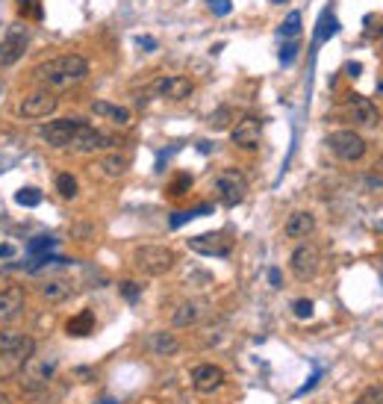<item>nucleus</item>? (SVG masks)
I'll use <instances>...</instances> for the list:
<instances>
[{
    "label": "nucleus",
    "instance_id": "23",
    "mask_svg": "<svg viewBox=\"0 0 383 404\" xmlns=\"http://www.w3.org/2000/svg\"><path fill=\"white\" fill-rule=\"evenodd\" d=\"M101 171L106 174V178H121V174H127V157H121V154H106L101 162Z\"/></svg>",
    "mask_w": 383,
    "mask_h": 404
},
{
    "label": "nucleus",
    "instance_id": "10",
    "mask_svg": "<svg viewBox=\"0 0 383 404\" xmlns=\"http://www.w3.org/2000/svg\"><path fill=\"white\" fill-rule=\"evenodd\" d=\"M189 248L195 254L204 257H227L233 251V236L225 231H213V233H197L189 239Z\"/></svg>",
    "mask_w": 383,
    "mask_h": 404
},
{
    "label": "nucleus",
    "instance_id": "34",
    "mask_svg": "<svg viewBox=\"0 0 383 404\" xmlns=\"http://www.w3.org/2000/svg\"><path fill=\"white\" fill-rule=\"evenodd\" d=\"M21 12H24V18H42L39 0H21Z\"/></svg>",
    "mask_w": 383,
    "mask_h": 404
},
{
    "label": "nucleus",
    "instance_id": "20",
    "mask_svg": "<svg viewBox=\"0 0 383 404\" xmlns=\"http://www.w3.org/2000/svg\"><path fill=\"white\" fill-rule=\"evenodd\" d=\"M92 112L97 118H106V121H113L115 127H127L130 124V109L127 107H118V104H109V100H95L92 104Z\"/></svg>",
    "mask_w": 383,
    "mask_h": 404
},
{
    "label": "nucleus",
    "instance_id": "38",
    "mask_svg": "<svg viewBox=\"0 0 383 404\" xmlns=\"http://www.w3.org/2000/svg\"><path fill=\"white\" fill-rule=\"evenodd\" d=\"M268 277H271V286H275V289H280V286H283V283H280V272H277V269H271V272H268Z\"/></svg>",
    "mask_w": 383,
    "mask_h": 404
},
{
    "label": "nucleus",
    "instance_id": "14",
    "mask_svg": "<svg viewBox=\"0 0 383 404\" xmlns=\"http://www.w3.org/2000/svg\"><path fill=\"white\" fill-rule=\"evenodd\" d=\"M113 145H118V139L106 136L101 130H95V127H89V124H83L77 139H74V145L68 150H74V154H95V150H106V148H113Z\"/></svg>",
    "mask_w": 383,
    "mask_h": 404
},
{
    "label": "nucleus",
    "instance_id": "17",
    "mask_svg": "<svg viewBox=\"0 0 383 404\" xmlns=\"http://www.w3.org/2000/svg\"><path fill=\"white\" fill-rule=\"evenodd\" d=\"M313 231H316V219H313V212H307V210H295L286 219V224H283V233L289 239H304Z\"/></svg>",
    "mask_w": 383,
    "mask_h": 404
},
{
    "label": "nucleus",
    "instance_id": "19",
    "mask_svg": "<svg viewBox=\"0 0 383 404\" xmlns=\"http://www.w3.org/2000/svg\"><path fill=\"white\" fill-rule=\"evenodd\" d=\"M147 348H151V355H156V357H174L180 351V339L171 331H156V334L147 336Z\"/></svg>",
    "mask_w": 383,
    "mask_h": 404
},
{
    "label": "nucleus",
    "instance_id": "8",
    "mask_svg": "<svg viewBox=\"0 0 383 404\" xmlns=\"http://www.w3.org/2000/svg\"><path fill=\"white\" fill-rule=\"evenodd\" d=\"M56 107H59L56 92H51V89H35V92H30L27 98L21 100L18 116H21L24 121L47 118V116H54V112H56Z\"/></svg>",
    "mask_w": 383,
    "mask_h": 404
},
{
    "label": "nucleus",
    "instance_id": "12",
    "mask_svg": "<svg viewBox=\"0 0 383 404\" xmlns=\"http://www.w3.org/2000/svg\"><path fill=\"white\" fill-rule=\"evenodd\" d=\"M192 387H195V393H201V396H213L215 389L225 387V369L215 366V363L195 366L192 369Z\"/></svg>",
    "mask_w": 383,
    "mask_h": 404
},
{
    "label": "nucleus",
    "instance_id": "44",
    "mask_svg": "<svg viewBox=\"0 0 383 404\" xmlns=\"http://www.w3.org/2000/svg\"><path fill=\"white\" fill-rule=\"evenodd\" d=\"M97 404H115V401H113V398H106V401H97Z\"/></svg>",
    "mask_w": 383,
    "mask_h": 404
},
{
    "label": "nucleus",
    "instance_id": "1",
    "mask_svg": "<svg viewBox=\"0 0 383 404\" xmlns=\"http://www.w3.org/2000/svg\"><path fill=\"white\" fill-rule=\"evenodd\" d=\"M33 77L39 80L44 89L51 92H63L71 89V86L83 83L89 77V59L80 56V54H65V56H54V59H44L35 65Z\"/></svg>",
    "mask_w": 383,
    "mask_h": 404
},
{
    "label": "nucleus",
    "instance_id": "40",
    "mask_svg": "<svg viewBox=\"0 0 383 404\" xmlns=\"http://www.w3.org/2000/svg\"><path fill=\"white\" fill-rule=\"evenodd\" d=\"M139 45H145V50H156V42H154V39H147V36H142Z\"/></svg>",
    "mask_w": 383,
    "mask_h": 404
},
{
    "label": "nucleus",
    "instance_id": "27",
    "mask_svg": "<svg viewBox=\"0 0 383 404\" xmlns=\"http://www.w3.org/2000/svg\"><path fill=\"white\" fill-rule=\"evenodd\" d=\"M230 118H233V109L230 107H218L213 116H209V127H213V130H225V127H230Z\"/></svg>",
    "mask_w": 383,
    "mask_h": 404
},
{
    "label": "nucleus",
    "instance_id": "3",
    "mask_svg": "<svg viewBox=\"0 0 383 404\" xmlns=\"http://www.w3.org/2000/svg\"><path fill=\"white\" fill-rule=\"evenodd\" d=\"M33 355H35V339L33 336H24V334H21L18 343L0 348V384L27 369V363L33 360Z\"/></svg>",
    "mask_w": 383,
    "mask_h": 404
},
{
    "label": "nucleus",
    "instance_id": "36",
    "mask_svg": "<svg viewBox=\"0 0 383 404\" xmlns=\"http://www.w3.org/2000/svg\"><path fill=\"white\" fill-rule=\"evenodd\" d=\"M139 293H142V286L136 283V281H121V295H124L127 301H136V298H139Z\"/></svg>",
    "mask_w": 383,
    "mask_h": 404
},
{
    "label": "nucleus",
    "instance_id": "43",
    "mask_svg": "<svg viewBox=\"0 0 383 404\" xmlns=\"http://www.w3.org/2000/svg\"><path fill=\"white\" fill-rule=\"evenodd\" d=\"M377 171H380V174H383V157H380V160H377Z\"/></svg>",
    "mask_w": 383,
    "mask_h": 404
},
{
    "label": "nucleus",
    "instance_id": "41",
    "mask_svg": "<svg viewBox=\"0 0 383 404\" xmlns=\"http://www.w3.org/2000/svg\"><path fill=\"white\" fill-rule=\"evenodd\" d=\"M348 74H351V77H357V74H360V65H357V62H351V65H348Z\"/></svg>",
    "mask_w": 383,
    "mask_h": 404
},
{
    "label": "nucleus",
    "instance_id": "13",
    "mask_svg": "<svg viewBox=\"0 0 383 404\" xmlns=\"http://www.w3.org/2000/svg\"><path fill=\"white\" fill-rule=\"evenodd\" d=\"M259 136H263V121L256 116H242L230 130L233 145L242 148V150H254L259 145Z\"/></svg>",
    "mask_w": 383,
    "mask_h": 404
},
{
    "label": "nucleus",
    "instance_id": "2",
    "mask_svg": "<svg viewBox=\"0 0 383 404\" xmlns=\"http://www.w3.org/2000/svg\"><path fill=\"white\" fill-rule=\"evenodd\" d=\"M174 251L165 248V245H142L133 251V266L139 269L147 277H159V274H168L174 269Z\"/></svg>",
    "mask_w": 383,
    "mask_h": 404
},
{
    "label": "nucleus",
    "instance_id": "37",
    "mask_svg": "<svg viewBox=\"0 0 383 404\" xmlns=\"http://www.w3.org/2000/svg\"><path fill=\"white\" fill-rule=\"evenodd\" d=\"M209 9H213L215 15H227V12H230V0H209Z\"/></svg>",
    "mask_w": 383,
    "mask_h": 404
},
{
    "label": "nucleus",
    "instance_id": "22",
    "mask_svg": "<svg viewBox=\"0 0 383 404\" xmlns=\"http://www.w3.org/2000/svg\"><path fill=\"white\" fill-rule=\"evenodd\" d=\"M65 331H68L71 336H89V334L95 331V313H92V310H83V313H77V316H74V319H68Z\"/></svg>",
    "mask_w": 383,
    "mask_h": 404
},
{
    "label": "nucleus",
    "instance_id": "35",
    "mask_svg": "<svg viewBox=\"0 0 383 404\" xmlns=\"http://www.w3.org/2000/svg\"><path fill=\"white\" fill-rule=\"evenodd\" d=\"M54 245H56L54 236H39V239H33V242H30V254H39V251H47Z\"/></svg>",
    "mask_w": 383,
    "mask_h": 404
},
{
    "label": "nucleus",
    "instance_id": "32",
    "mask_svg": "<svg viewBox=\"0 0 383 404\" xmlns=\"http://www.w3.org/2000/svg\"><path fill=\"white\" fill-rule=\"evenodd\" d=\"M336 33V21H333L330 15H325L321 18V27H318V33H316V39L321 42V39H330V36Z\"/></svg>",
    "mask_w": 383,
    "mask_h": 404
},
{
    "label": "nucleus",
    "instance_id": "45",
    "mask_svg": "<svg viewBox=\"0 0 383 404\" xmlns=\"http://www.w3.org/2000/svg\"><path fill=\"white\" fill-rule=\"evenodd\" d=\"M271 3H286V0H271Z\"/></svg>",
    "mask_w": 383,
    "mask_h": 404
},
{
    "label": "nucleus",
    "instance_id": "39",
    "mask_svg": "<svg viewBox=\"0 0 383 404\" xmlns=\"http://www.w3.org/2000/svg\"><path fill=\"white\" fill-rule=\"evenodd\" d=\"M0 257H9V260H12V257H15V248L3 242V245H0Z\"/></svg>",
    "mask_w": 383,
    "mask_h": 404
},
{
    "label": "nucleus",
    "instance_id": "29",
    "mask_svg": "<svg viewBox=\"0 0 383 404\" xmlns=\"http://www.w3.org/2000/svg\"><path fill=\"white\" fill-rule=\"evenodd\" d=\"M15 201L21 207H35V204H42V192L35 186H27V189H21V192L15 195Z\"/></svg>",
    "mask_w": 383,
    "mask_h": 404
},
{
    "label": "nucleus",
    "instance_id": "25",
    "mask_svg": "<svg viewBox=\"0 0 383 404\" xmlns=\"http://www.w3.org/2000/svg\"><path fill=\"white\" fill-rule=\"evenodd\" d=\"M277 33H280V39H295V36L301 33V12H289Z\"/></svg>",
    "mask_w": 383,
    "mask_h": 404
},
{
    "label": "nucleus",
    "instance_id": "42",
    "mask_svg": "<svg viewBox=\"0 0 383 404\" xmlns=\"http://www.w3.org/2000/svg\"><path fill=\"white\" fill-rule=\"evenodd\" d=\"M0 404H12V398H9V396H3V393H0Z\"/></svg>",
    "mask_w": 383,
    "mask_h": 404
},
{
    "label": "nucleus",
    "instance_id": "46",
    "mask_svg": "<svg viewBox=\"0 0 383 404\" xmlns=\"http://www.w3.org/2000/svg\"><path fill=\"white\" fill-rule=\"evenodd\" d=\"M380 92H383V83H380Z\"/></svg>",
    "mask_w": 383,
    "mask_h": 404
},
{
    "label": "nucleus",
    "instance_id": "7",
    "mask_svg": "<svg viewBox=\"0 0 383 404\" xmlns=\"http://www.w3.org/2000/svg\"><path fill=\"white\" fill-rule=\"evenodd\" d=\"M327 148L345 162H357L366 157V139L354 130H333L327 136Z\"/></svg>",
    "mask_w": 383,
    "mask_h": 404
},
{
    "label": "nucleus",
    "instance_id": "26",
    "mask_svg": "<svg viewBox=\"0 0 383 404\" xmlns=\"http://www.w3.org/2000/svg\"><path fill=\"white\" fill-rule=\"evenodd\" d=\"M209 212H213L209 204H201V207L186 210V212H177V216H171V227H180V224H186L189 219H197V216H209Z\"/></svg>",
    "mask_w": 383,
    "mask_h": 404
},
{
    "label": "nucleus",
    "instance_id": "21",
    "mask_svg": "<svg viewBox=\"0 0 383 404\" xmlns=\"http://www.w3.org/2000/svg\"><path fill=\"white\" fill-rule=\"evenodd\" d=\"M201 316H204L201 301H183V304H177L174 313H171V325L174 327H192V325H197Z\"/></svg>",
    "mask_w": 383,
    "mask_h": 404
},
{
    "label": "nucleus",
    "instance_id": "18",
    "mask_svg": "<svg viewBox=\"0 0 383 404\" xmlns=\"http://www.w3.org/2000/svg\"><path fill=\"white\" fill-rule=\"evenodd\" d=\"M71 295H74V283L68 277H51V281H44V286H42V298L47 304H65Z\"/></svg>",
    "mask_w": 383,
    "mask_h": 404
},
{
    "label": "nucleus",
    "instance_id": "30",
    "mask_svg": "<svg viewBox=\"0 0 383 404\" xmlns=\"http://www.w3.org/2000/svg\"><path fill=\"white\" fill-rule=\"evenodd\" d=\"M354 404H383V384L372 387V389H366V393L357 398Z\"/></svg>",
    "mask_w": 383,
    "mask_h": 404
},
{
    "label": "nucleus",
    "instance_id": "24",
    "mask_svg": "<svg viewBox=\"0 0 383 404\" xmlns=\"http://www.w3.org/2000/svg\"><path fill=\"white\" fill-rule=\"evenodd\" d=\"M77 178H74V174H56V192L59 195H63L65 201H74V198H77Z\"/></svg>",
    "mask_w": 383,
    "mask_h": 404
},
{
    "label": "nucleus",
    "instance_id": "11",
    "mask_svg": "<svg viewBox=\"0 0 383 404\" xmlns=\"http://www.w3.org/2000/svg\"><path fill=\"white\" fill-rule=\"evenodd\" d=\"M289 266H292V274L295 277H301V281H310V277L318 274V266H321V254H318V248L316 245H298L292 251V257H289Z\"/></svg>",
    "mask_w": 383,
    "mask_h": 404
},
{
    "label": "nucleus",
    "instance_id": "31",
    "mask_svg": "<svg viewBox=\"0 0 383 404\" xmlns=\"http://www.w3.org/2000/svg\"><path fill=\"white\" fill-rule=\"evenodd\" d=\"M292 313L298 316V319H310V316H313V301L310 298H298L292 304Z\"/></svg>",
    "mask_w": 383,
    "mask_h": 404
},
{
    "label": "nucleus",
    "instance_id": "6",
    "mask_svg": "<svg viewBox=\"0 0 383 404\" xmlns=\"http://www.w3.org/2000/svg\"><path fill=\"white\" fill-rule=\"evenodd\" d=\"M83 124H85V121H80V118H56V121H51V124H44V127H42L44 145H47V148H56V150L71 148Z\"/></svg>",
    "mask_w": 383,
    "mask_h": 404
},
{
    "label": "nucleus",
    "instance_id": "9",
    "mask_svg": "<svg viewBox=\"0 0 383 404\" xmlns=\"http://www.w3.org/2000/svg\"><path fill=\"white\" fill-rule=\"evenodd\" d=\"M27 45H30V27L27 24H21V21L9 24L3 42H0V62H3V65L18 62L24 54H27Z\"/></svg>",
    "mask_w": 383,
    "mask_h": 404
},
{
    "label": "nucleus",
    "instance_id": "28",
    "mask_svg": "<svg viewBox=\"0 0 383 404\" xmlns=\"http://www.w3.org/2000/svg\"><path fill=\"white\" fill-rule=\"evenodd\" d=\"M189 189H192V174H177V178L168 183V195L171 198H180V195H186Z\"/></svg>",
    "mask_w": 383,
    "mask_h": 404
},
{
    "label": "nucleus",
    "instance_id": "33",
    "mask_svg": "<svg viewBox=\"0 0 383 404\" xmlns=\"http://www.w3.org/2000/svg\"><path fill=\"white\" fill-rule=\"evenodd\" d=\"M295 54H298V42H295V39H286V45L280 47V62H283V65H289V62L295 59Z\"/></svg>",
    "mask_w": 383,
    "mask_h": 404
},
{
    "label": "nucleus",
    "instance_id": "5",
    "mask_svg": "<svg viewBox=\"0 0 383 404\" xmlns=\"http://www.w3.org/2000/svg\"><path fill=\"white\" fill-rule=\"evenodd\" d=\"M333 116H342L345 121L360 124V127H377V121H380L377 107L368 98H360V95H351L336 112H333Z\"/></svg>",
    "mask_w": 383,
    "mask_h": 404
},
{
    "label": "nucleus",
    "instance_id": "4",
    "mask_svg": "<svg viewBox=\"0 0 383 404\" xmlns=\"http://www.w3.org/2000/svg\"><path fill=\"white\" fill-rule=\"evenodd\" d=\"M215 192H218L225 207H236L245 201V195H248V178H245L239 169H225L215 178Z\"/></svg>",
    "mask_w": 383,
    "mask_h": 404
},
{
    "label": "nucleus",
    "instance_id": "16",
    "mask_svg": "<svg viewBox=\"0 0 383 404\" xmlns=\"http://www.w3.org/2000/svg\"><path fill=\"white\" fill-rule=\"evenodd\" d=\"M24 301H27V295H24V289L18 283H9L0 289V325L15 322L24 313Z\"/></svg>",
    "mask_w": 383,
    "mask_h": 404
},
{
    "label": "nucleus",
    "instance_id": "15",
    "mask_svg": "<svg viewBox=\"0 0 383 404\" xmlns=\"http://www.w3.org/2000/svg\"><path fill=\"white\" fill-rule=\"evenodd\" d=\"M195 92V83L189 77H159L151 83V95L165 100H186Z\"/></svg>",
    "mask_w": 383,
    "mask_h": 404
}]
</instances>
